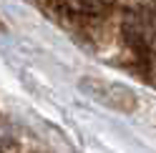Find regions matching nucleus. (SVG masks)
Instances as JSON below:
<instances>
[{
  "instance_id": "nucleus-1",
  "label": "nucleus",
  "mask_w": 156,
  "mask_h": 153,
  "mask_svg": "<svg viewBox=\"0 0 156 153\" xmlns=\"http://www.w3.org/2000/svg\"><path fill=\"white\" fill-rule=\"evenodd\" d=\"M78 85H81V90L86 95H91L96 103H101V106L111 108L116 113L133 116V113H139V108H141L139 95H136L129 85H123V83L101 78V75H83Z\"/></svg>"
}]
</instances>
